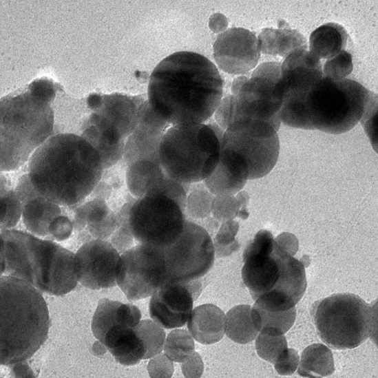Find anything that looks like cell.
Returning <instances> with one entry per match:
<instances>
[{
    "label": "cell",
    "instance_id": "6da1fadb",
    "mask_svg": "<svg viewBox=\"0 0 378 378\" xmlns=\"http://www.w3.org/2000/svg\"><path fill=\"white\" fill-rule=\"evenodd\" d=\"M223 81L204 56L181 51L162 60L152 72L148 103L170 126L204 123L218 108Z\"/></svg>",
    "mask_w": 378,
    "mask_h": 378
},
{
    "label": "cell",
    "instance_id": "7a4b0ae2",
    "mask_svg": "<svg viewBox=\"0 0 378 378\" xmlns=\"http://www.w3.org/2000/svg\"><path fill=\"white\" fill-rule=\"evenodd\" d=\"M104 169L97 150L72 133L50 137L32 155L27 173L36 191L62 207L83 202L101 182Z\"/></svg>",
    "mask_w": 378,
    "mask_h": 378
},
{
    "label": "cell",
    "instance_id": "3957f363",
    "mask_svg": "<svg viewBox=\"0 0 378 378\" xmlns=\"http://www.w3.org/2000/svg\"><path fill=\"white\" fill-rule=\"evenodd\" d=\"M52 82L34 81L23 92L1 100V171L19 170L54 129Z\"/></svg>",
    "mask_w": 378,
    "mask_h": 378
},
{
    "label": "cell",
    "instance_id": "277c9868",
    "mask_svg": "<svg viewBox=\"0 0 378 378\" xmlns=\"http://www.w3.org/2000/svg\"><path fill=\"white\" fill-rule=\"evenodd\" d=\"M1 273L52 295L67 294L78 282L74 253L52 240L12 229L1 232Z\"/></svg>",
    "mask_w": 378,
    "mask_h": 378
},
{
    "label": "cell",
    "instance_id": "5b68a950",
    "mask_svg": "<svg viewBox=\"0 0 378 378\" xmlns=\"http://www.w3.org/2000/svg\"><path fill=\"white\" fill-rule=\"evenodd\" d=\"M0 363L10 366L25 361L46 341L50 326L41 292L27 282L1 277Z\"/></svg>",
    "mask_w": 378,
    "mask_h": 378
},
{
    "label": "cell",
    "instance_id": "8992f818",
    "mask_svg": "<svg viewBox=\"0 0 378 378\" xmlns=\"http://www.w3.org/2000/svg\"><path fill=\"white\" fill-rule=\"evenodd\" d=\"M223 132L213 123L171 126L159 147L166 176L182 184L204 180L218 162Z\"/></svg>",
    "mask_w": 378,
    "mask_h": 378
},
{
    "label": "cell",
    "instance_id": "52a82bcc",
    "mask_svg": "<svg viewBox=\"0 0 378 378\" xmlns=\"http://www.w3.org/2000/svg\"><path fill=\"white\" fill-rule=\"evenodd\" d=\"M371 92L353 80L323 76L305 96L302 129L332 134L352 129L360 120Z\"/></svg>",
    "mask_w": 378,
    "mask_h": 378
},
{
    "label": "cell",
    "instance_id": "ba28073f",
    "mask_svg": "<svg viewBox=\"0 0 378 378\" xmlns=\"http://www.w3.org/2000/svg\"><path fill=\"white\" fill-rule=\"evenodd\" d=\"M281 63L266 62L253 70L250 77L233 81L231 94L221 101L216 118L224 130L240 119L258 120L271 124L277 132L283 96L277 88Z\"/></svg>",
    "mask_w": 378,
    "mask_h": 378
},
{
    "label": "cell",
    "instance_id": "9c48e42d",
    "mask_svg": "<svg viewBox=\"0 0 378 378\" xmlns=\"http://www.w3.org/2000/svg\"><path fill=\"white\" fill-rule=\"evenodd\" d=\"M376 305L353 293H336L315 302L312 315L320 339L337 350L352 349L377 333Z\"/></svg>",
    "mask_w": 378,
    "mask_h": 378
},
{
    "label": "cell",
    "instance_id": "30bf717a",
    "mask_svg": "<svg viewBox=\"0 0 378 378\" xmlns=\"http://www.w3.org/2000/svg\"><path fill=\"white\" fill-rule=\"evenodd\" d=\"M145 101L140 96L105 95L83 123L81 136L97 150L104 170L123 158L125 143L138 123Z\"/></svg>",
    "mask_w": 378,
    "mask_h": 378
},
{
    "label": "cell",
    "instance_id": "8fae6325",
    "mask_svg": "<svg viewBox=\"0 0 378 378\" xmlns=\"http://www.w3.org/2000/svg\"><path fill=\"white\" fill-rule=\"evenodd\" d=\"M184 211L171 198L149 194L132 203L129 226L135 240L158 246L172 244L182 231Z\"/></svg>",
    "mask_w": 378,
    "mask_h": 378
},
{
    "label": "cell",
    "instance_id": "7c38bea8",
    "mask_svg": "<svg viewBox=\"0 0 378 378\" xmlns=\"http://www.w3.org/2000/svg\"><path fill=\"white\" fill-rule=\"evenodd\" d=\"M277 132L269 123L240 119L224 130L221 147L231 149L242 156L249 169V179L264 177L275 165L280 152Z\"/></svg>",
    "mask_w": 378,
    "mask_h": 378
},
{
    "label": "cell",
    "instance_id": "4fadbf2b",
    "mask_svg": "<svg viewBox=\"0 0 378 378\" xmlns=\"http://www.w3.org/2000/svg\"><path fill=\"white\" fill-rule=\"evenodd\" d=\"M167 278L188 282L199 280L211 269L215 248L209 233L196 223L185 220L182 233L163 247Z\"/></svg>",
    "mask_w": 378,
    "mask_h": 378
},
{
    "label": "cell",
    "instance_id": "5bb4252c",
    "mask_svg": "<svg viewBox=\"0 0 378 378\" xmlns=\"http://www.w3.org/2000/svg\"><path fill=\"white\" fill-rule=\"evenodd\" d=\"M167 278L162 246L139 243L121 253L116 284L129 300L152 295Z\"/></svg>",
    "mask_w": 378,
    "mask_h": 378
},
{
    "label": "cell",
    "instance_id": "9a60e30c",
    "mask_svg": "<svg viewBox=\"0 0 378 378\" xmlns=\"http://www.w3.org/2000/svg\"><path fill=\"white\" fill-rule=\"evenodd\" d=\"M284 254L266 230L258 232L245 249L242 278L254 300L275 286L282 274Z\"/></svg>",
    "mask_w": 378,
    "mask_h": 378
},
{
    "label": "cell",
    "instance_id": "2e32d148",
    "mask_svg": "<svg viewBox=\"0 0 378 378\" xmlns=\"http://www.w3.org/2000/svg\"><path fill=\"white\" fill-rule=\"evenodd\" d=\"M111 186L101 179L93 192L81 203L67 207L74 231L84 236L85 242L94 239L109 241L119 226L122 214L109 202Z\"/></svg>",
    "mask_w": 378,
    "mask_h": 378
},
{
    "label": "cell",
    "instance_id": "e0dca14e",
    "mask_svg": "<svg viewBox=\"0 0 378 378\" xmlns=\"http://www.w3.org/2000/svg\"><path fill=\"white\" fill-rule=\"evenodd\" d=\"M120 253L107 240L94 239L84 242L74 253L78 282L94 290L116 286Z\"/></svg>",
    "mask_w": 378,
    "mask_h": 378
},
{
    "label": "cell",
    "instance_id": "ac0fdd59",
    "mask_svg": "<svg viewBox=\"0 0 378 378\" xmlns=\"http://www.w3.org/2000/svg\"><path fill=\"white\" fill-rule=\"evenodd\" d=\"M201 288L200 279L188 282L166 280L151 295L149 304L151 318L165 328L183 326Z\"/></svg>",
    "mask_w": 378,
    "mask_h": 378
},
{
    "label": "cell",
    "instance_id": "d6986e66",
    "mask_svg": "<svg viewBox=\"0 0 378 378\" xmlns=\"http://www.w3.org/2000/svg\"><path fill=\"white\" fill-rule=\"evenodd\" d=\"M213 56L224 72L244 74L255 68L260 50L253 32L243 28H231L218 36L213 45Z\"/></svg>",
    "mask_w": 378,
    "mask_h": 378
},
{
    "label": "cell",
    "instance_id": "ffe728a7",
    "mask_svg": "<svg viewBox=\"0 0 378 378\" xmlns=\"http://www.w3.org/2000/svg\"><path fill=\"white\" fill-rule=\"evenodd\" d=\"M170 127L145 101L141 107L138 123L125 143L123 159L126 165L142 160L160 164V143Z\"/></svg>",
    "mask_w": 378,
    "mask_h": 378
},
{
    "label": "cell",
    "instance_id": "44dd1931",
    "mask_svg": "<svg viewBox=\"0 0 378 378\" xmlns=\"http://www.w3.org/2000/svg\"><path fill=\"white\" fill-rule=\"evenodd\" d=\"M323 77L320 59L307 48L298 49L281 63L277 87L285 94H304Z\"/></svg>",
    "mask_w": 378,
    "mask_h": 378
},
{
    "label": "cell",
    "instance_id": "7402d4cb",
    "mask_svg": "<svg viewBox=\"0 0 378 378\" xmlns=\"http://www.w3.org/2000/svg\"><path fill=\"white\" fill-rule=\"evenodd\" d=\"M15 192L22 205L21 218L27 230L38 237L49 236L50 224L65 212V207L39 194L29 180L21 181Z\"/></svg>",
    "mask_w": 378,
    "mask_h": 378
},
{
    "label": "cell",
    "instance_id": "603a6c76",
    "mask_svg": "<svg viewBox=\"0 0 378 378\" xmlns=\"http://www.w3.org/2000/svg\"><path fill=\"white\" fill-rule=\"evenodd\" d=\"M248 179L249 169L244 158L231 149L221 147L216 167L204 181L211 193L220 196L238 193Z\"/></svg>",
    "mask_w": 378,
    "mask_h": 378
},
{
    "label": "cell",
    "instance_id": "cb8c5ba5",
    "mask_svg": "<svg viewBox=\"0 0 378 378\" xmlns=\"http://www.w3.org/2000/svg\"><path fill=\"white\" fill-rule=\"evenodd\" d=\"M140 319V311L135 305L103 298L99 300L93 315L92 331L101 343L112 328L118 325L135 328Z\"/></svg>",
    "mask_w": 378,
    "mask_h": 378
},
{
    "label": "cell",
    "instance_id": "d4e9b609",
    "mask_svg": "<svg viewBox=\"0 0 378 378\" xmlns=\"http://www.w3.org/2000/svg\"><path fill=\"white\" fill-rule=\"evenodd\" d=\"M101 344L123 366H134L144 359L145 346L134 328L116 326L106 333Z\"/></svg>",
    "mask_w": 378,
    "mask_h": 378
},
{
    "label": "cell",
    "instance_id": "484cf974",
    "mask_svg": "<svg viewBox=\"0 0 378 378\" xmlns=\"http://www.w3.org/2000/svg\"><path fill=\"white\" fill-rule=\"evenodd\" d=\"M191 336L202 344L219 342L225 333V315L216 305L202 304L192 310L187 320Z\"/></svg>",
    "mask_w": 378,
    "mask_h": 378
},
{
    "label": "cell",
    "instance_id": "4316f807",
    "mask_svg": "<svg viewBox=\"0 0 378 378\" xmlns=\"http://www.w3.org/2000/svg\"><path fill=\"white\" fill-rule=\"evenodd\" d=\"M280 25L282 28H265L262 31L258 38L260 52L285 59L298 49L308 48L306 39L300 32L289 26Z\"/></svg>",
    "mask_w": 378,
    "mask_h": 378
},
{
    "label": "cell",
    "instance_id": "83f0119b",
    "mask_svg": "<svg viewBox=\"0 0 378 378\" xmlns=\"http://www.w3.org/2000/svg\"><path fill=\"white\" fill-rule=\"evenodd\" d=\"M348 34L346 29L337 23H324L310 35L309 50L319 59H330L345 50Z\"/></svg>",
    "mask_w": 378,
    "mask_h": 378
},
{
    "label": "cell",
    "instance_id": "f1b7e54d",
    "mask_svg": "<svg viewBox=\"0 0 378 378\" xmlns=\"http://www.w3.org/2000/svg\"><path fill=\"white\" fill-rule=\"evenodd\" d=\"M166 174L160 165L151 160H137L127 165L125 182L136 199L147 195Z\"/></svg>",
    "mask_w": 378,
    "mask_h": 378
},
{
    "label": "cell",
    "instance_id": "f546056e",
    "mask_svg": "<svg viewBox=\"0 0 378 378\" xmlns=\"http://www.w3.org/2000/svg\"><path fill=\"white\" fill-rule=\"evenodd\" d=\"M335 371L333 353L323 344L306 347L301 355L297 373L302 377H323Z\"/></svg>",
    "mask_w": 378,
    "mask_h": 378
},
{
    "label": "cell",
    "instance_id": "4dcf8cb0",
    "mask_svg": "<svg viewBox=\"0 0 378 378\" xmlns=\"http://www.w3.org/2000/svg\"><path fill=\"white\" fill-rule=\"evenodd\" d=\"M225 333L230 339L241 344H247L257 337L259 330L253 322L249 305H238L227 312Z\"/></svg>",
    "mask_w": 378,
    "mask_h": 378
},
{
    "label": "cell",
    "instance_id": "1f68e13d",
    "mask_svg": "<svg viewBox=\"0 0 378 378\" xmlns=\"http://www.w3.org/2000/svg\"><path fill=\"white\" fill-rule=\"evenodd\" d=\"M251 313L259 332L263 328H273L284 334L292 327L296 317L295 307L277 311L266 309L254 304Z\"/></svg>",
    "mask_w": 378,
    "mask_h": 378
},
{
    "label": "cell",
    "instance_id": "d6a6232c",
    "mask_svg": "<svg viewBox=\"0 0 378 378\" xmlns=\"http://www.w3.org/2000/svg\"><path fill=\"white\" fill-rule=\"evenodd\" d=\"M22 205L13 186L1 173V230L11 229L19 222Z\"/></svg>",
    "mask_w": 378,
    "mask_h": 378
},
{
    "label": "cell",
    "instance_id": "836d02e7",
    "mask_svg": "<svg viewBox=\"0 0 378 378\" xmlns=\"http://www.w3.org/2000/svg\"><path fill=\"white\" fill-rule=\"evenodd\" d=\"M287 342L284 335L273 328H263L255 341L258 355L265 361L274 364L287 350Z\"/></svg>",
    "mask_w": 378,
    "mask_h": 378
},
{
    "label": "cell",
    "instance_id": "e575fe53",
    "mask_svg": "<svg viewBox=\"0 0 378 378\" xmlns=\"http://www.w3.org/2000/svg\"><path fill=\"white\" fill-rule=\"evenodd\" d=\"M134 330L145 346L144 359L154 357L162 352L165 332L161 326L151 319H143L140 321Z\"/></svg>",
    "mask_w": 378,
    "mask_h": 378
},
{
    "label": "cell",
    "instance_id": "d590c367",
    "mask_svg": "<svg viewBox=\"0 0 378 378\" xmlns=\"http://www.w3.org/2000/svg\"><path fill=\"white\" fill-rule=\"evenodd\" d=\"M163 349L165 355L172 361L182 362L194 352L195 344L189 332L175 329L168 334Z\"/></svg>",
    "mask_w": 378,
    "mask_h": 378
},
{
    "label": "cell",
    "instance_id": "8d00e7d4",
    "mask_svg": "<svg viewBox=\"0 0 378 378\" xmlns=\"http://www.w3.org/2000/svg\"><path fill=\"white\" fill-rule=\"evenodd\" d=\"M353 68V56L344 50L326 60L322 70L323 76L342 80L352 72Z\"/></svg>",
    "mask_w": 378,
    "mask_h": 378
},
{
    "label": "cell",
    "instance_id": "74e56055",
    "mask_svg": "<svg viewBox=\"0 0 378 378\" xmlns=\"http://www.w3.org/2000/svg\"><path fill=\"white\" fill-rule=\"evenodd\" d=\"M359 121L369 137L374 149L377 153L378 103L377 94L372 92L366 103Z\"/></svg>",
    "mask_w": 378,
    "mask_h": 378
},
{
    "label": "cell",
    "instance_id": "f35d334b",
    "mask_svg": "<svg viewBox=\"0 0 378 378\" xmlns=\"http://www.w3.org/2000/svg\"><path fill=\"white\" fill-rule=\"evenodd\" d=\"M160 194L175 201L185 211L187 193L182 183L165 176L147 194ZM146 196V195H145Z\"/></svg>",
    "mask_w": 378,
    "mask_h": 378
},
{
    "label": "cell",
    "instance_id": "ab89813d",
    "mask_svg": "<svg viewBox=\"0 0 378 378\" xmlns=\"http://www.w3.org/2000/svg\"><path fill=\"white\" fill-rule=\"evenodd\" d=\"M238 229V224L233 221L227 222L222 226L213 244L218 257L229 255L240 246L234 238Z\"/></svg>",
    "mask_w": 378,
    "mask_h": 378
},
{
    "label": "cell",
    "instance_id": "60d3db41",
    "mask_svg": "<svg viewBox=\"0 0 378 378\" xmlns=\"http://www.w3.org/2000/svg\"><path fill=\"white\" fill-rule=\"evenodd\" d=\"M48 231L52 240L61 242L68 239L74 231V224L68 211L55 218Z\"/></svg>",
    "mask_w": 378,
    "mask_h": 378
},
{
    "label": "cell",
    "instance_id": "b9f144b4",
    "mask_svg": "<svg viewBox=\"0 0 378 378\" xmlns=\"http://www.w3.org/2000/svg\"><path fill=\"white\" fill-rule=\"evenodd\" d=\"M147 370L151 377H171L174 371L173 361L165 354H158L149 361Z\"/></svg>",
    "mask_w": 378,
    "mask_h": 378
},
{
    "label": "cell",
    "instance_id": "7bdbcfd3",
    "mask_svg": "<svg viewBox=\"0 0 378 378\" xmlns=\"http://www.w3.org/2000/svg\"><path fill=\"white\" fill-rule=\"evenodd\" d=\"M299 361L297 352L293 348H287L273 365L279 375H290L296 370Z\"/></svg>",
    "mask_w": 378,
    "mask_h": 378
},
{
    "label": "cell",
    "instance_id": "ee69618b",
    "mask_svg": "<svg viewBox=\"0 0 378 378\" xmlns=\"http://www.w3.org/2000/svg\"><path fill=\"white\" fill-rule=\"evenodd\" d=\"M181 369L185 377H200L204 371V364L200 355L193 352L182 362Z\"/></svg>",
    "mask_w": 378,
    "mask_h": 378
},
{
    "label": "cell",
    "instance_id": "f6af8a7d",
    "mask_svg": "<svg viewBox=\"0 0 378 378\" xmlns=\"http://www.w3.org/2000/svg\"><path fill=\"white\" fill-rule=\"evenodd\" d=\"M277 244L286 253L293 256L298 249V241L295 235L282 233L275 239Z\"/></svg>",
    "mask_w": 378,
    "mask_h": 378
}]
</instances>
